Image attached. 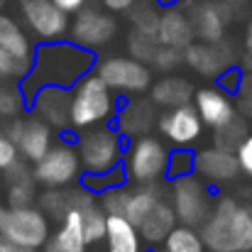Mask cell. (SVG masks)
Wrapping results in <instances>:
<instances>
[{
    "mask_svg": "<svg viewBox=\"0 0 252 252\" xmlns=\"http://www.w3.org/2000/svg\"><path fill=\"white\" fill-rule=\"evenodd\" d=\"M125 174H127V181H137V184H155L159 179H164L167 174V159L169 152L164 147L162 140L152 137V135H142L137 137L130 150L125 152Z\"/></svg>",
    "mask_w": 252,
    "mask_h": 252,
    "instance_id": "7",
    "label": "cell"
},
{
    "mask_svg": "<svg viewBox=\"0 0 252 252\" xmlns=\"http://www.w3.org/2000/svg\"><path fill=\"white\" fill-rule=\"evenodd\" d=\"M25 108H27V98L22 88L0 81V118H20Z\"/></svg>",
    "mask_w": 252,
    "mask_h": 252,
    "instance_id": "35",
    "label": "cell"
},
{
    "mask_svg": "<svg viewBox=\"0 0 252 252\" xmlns=\"http://www.w3.org/2000/svg\"><path fill=\"white\" fill-rule=\"evenodd\" d=\"M17 159H20V155H17L15 142H12L7 135H2V132H0V174H2L7 167H12Z\"/></svg>",
    "mask_w": 252,
    "mask_h": 252,
    "instance_id": "41",
    "label": "cell"
},
{
    "mask_svg": "<svg viewBox=\"0 0 252 252\" xmlns=\"http://www.w3.org/2000/svg\"><path fill=\"white\" fill-rule=\"evenodd\" d=\"M0 47L7 49L10 54L20 57V59H30V62H32V57H34V54H32V44H30L27 34L17 27V22L0 32Z\"/></svg>",
    "mask_w": 252,
    "mask_h": 252,
    "instance_id": "34",
    "label": "cell"
},
{
    "mask_svg": "<svg viewBox=\"0 0 252 252\" xmlns=\"http://www.w3.org/2000/svg\"><path fill=\"white\" fill-rule=\"evenodd\" d=\"M37 181L34 179H22L15 184H5V203L7 208H22V206H32L37 198Z\"/></svg>",
    "mask_w": 252,
    "mask_h": 252,
    "instance_id": "33",
    "label": "cell"
},
{
    "mask_svg": "<svg viewBox=\"0 0 252 252\" xmlns=\"http://www.w3.org/2000/svg\"><path fill=\"white\" fill-rule=\"evenodd\" d=\"M240 71H252V49H245V54L240 57Z\"/></svg>",
    "mask_w": 252,
    "mask_h": 252,
    "instance_id": "48",
    "label": "cell"
},
{
    "mask_svg": "<svg viewBox=\"0 0 252 252\" xmlns=\"http://www.w3.org/2000/svg\"><path fill=\"white\" fill-rule=\"evenodd\" d=\"M39 211L47 216V218H54V220H62L69 211H79L88 203H93V193L86 191L84 186H74V189H47L44 193H39Z\"/></svg>",
    "mask_w": 252,
    "mask_h": 252,
    "instance_id": "18",
    "label": "cell"
},
{
    "mask_svg": "<svg viewBox=\"0 0 252 252\" xmlns=\"http://www.w3.org/2000/svg\"><path fill=\"white\" fill-rule=\"evenodd\" d=\"M157 42L164 44V47H174V49H186L191 42H196L191 20L176 7H169L167 12H159Z\"/></svg>",
    "mask_w": 252,
    "mask_h": 252,
    "instance_id": "20",
    "label": "cell"
},
{
    "mask_svg": "<svg viewBox=\"0 0 252 252\" xmlns=\"http://www.w3.org/2000/svg\"><path fill=\"white\" fill-rule=\"evenodd\" d=\"M157 252H164V250H157Z\"/></svg>",
    "mask_w": 252,
    "mask_h": 252,
    "instance_id": "53",
    "label": "cell"
},
{
    "mask_svg": "<svg viewBox=\"0 0 252 252\" xmlns=\"http://www.w3.org/2000/svg\"><path fill=\"white\" fill-rule=\"evenodd\" d=\"M216 79H218V88H220L223 93H238L243 71H240V66H228V69H225L223 74H218Z\"/></svg>",
    "mask_w": 252,
    "mask_h": 252,
    "instance_id": "40",
    "label": "cell"
},
{
    "mask_svg": "<svg viewBox=\"0 0 252 252\" xmlns=\"http://www.w3.org/2000/svg\"><path fill=\"white\" fill-rule=\"evenodd\" d=\"M103 5L110 12H127L135 5V0H103Z\"/></svg>",
    "mask_w": 252,
    "mask_h": 252,
    "instance_id": "43",
    "label": "cell"
},
{
    "mask_svg": "<svg viewBox=\"0 0 252 252\" xmlns=\"http://www.w3.org/2000/svg\"><path fill=\"white\" fill-rule=\"evenodd\" d=\"M115 115H118V132L127 137H142L157 123V108L152 100L145 98H135L125 103L123 108H118Z\"/></svg>",
    "mask_w": 252,
    "mask_h": 252,
    "instance_id": "19",
    "label": "cell"
},
{
    "mask_svg": "<svg viewBox=\"0 0 252 252\" xmlns=\"http://www.w3.org/2000/svg\"><path fill=\"white\" fill-rule=\"evenodd\" d=\"M22 15L30 30L44 42H59L69 32V15L52 0H22Z\"/></svg>",
    "mask_w": 252,
    "mask_h": 252,
    "instance_id": "12",
    "label": "cell"
},
{
    "mask_svg": "<svg viewBox=\"0 0 252 252\" xmlns=\"http://www.w3.org/2000/svg\"><path fill=\"white\" fill-rule=\"evenodd\" d=\"M181 64H184V49H174V47H164V44L157 47V52H155V57L150 62L152 69L164 71V74H171Z\"/></svg>",
    "mask_w": 252,
    "mask_h": 252,
    "instance_id": "38",
    "label": "cell"
},
{
    "mask_svg": "<svg viewBox=\"0 0 252 252\" xmlns=\"http://www.w3.org/2000/svg\"><path fill=\"white\" fill-rule=\"evenodd\" d=\"M93 64H95L93 54L84 47L64 44V42L42 44L37 49V54L32 57L30 74L20 81V88L27 98V105H30L32 95L44 86L71 88L81 76H86L93 69Z\"/></svg>",
    "mask_w": 252,
    "mask_h": 252,
    "instance_id": "1",
    "label": "cell"
},
{
    "mask_svg": "<svg viewBox=\"0 0 252 252\" xmlns=\"http://www.w3.org/2000/svg\"><path fill=\"white\" fill-rule=\"evenodd\" d=\"M93 66V74L115 95H140L152 86V69L132 57H105Z\"/></svg>",
    "mask_w": 252,
    "mask_h": 252,
    "instance_id": "5",
    "label": "cell"
},
{
    "mask_svg": "<svg viewBox=\"0 0 252 252\" xmlns=\"http://www.w3.org/2000/svg\"><path fill=\"white\" fill-rule=\"evenodd\" d=\"M118 34V22L100 12V10H93V7H86L79 10L74 25H71V39L76 47H84V49H98V47H105L113 37Z\"/></svg>",
    "mask_w": 252,
    "mask_h": 252,
    "instance_id": "13",
    "label": "cell"
},
{
    "mask_svg": "<svg viewBox=\"0 0 252 252\" xmlns=\"http://www.w3.org/2000/svg\"><path fill=\"white\" fill-rule=\"evenodd\" d=\"M176 225H179V220H176V216H174L171 203L164 201V198H159V201L150 208V213L137 223V233H140V238H142L145 243H150V245H162V240L167 238Z\"/></svg>",
    "mask_w": 252,
    "mask_h": 252,
    "instance_id": "22",
    "label": "cell"
},
{
    "mask_svg": "<svg viewBox=\"0 0 252 252\" xmlns=\"http://www.w3.org/2000/svg\"><path fill=\"white\" fill-rule=\"evenodd\" d=\"M32 179L37 184H44L47 189H64L76 184L81 179V162L76 147L66 142H52L47 155L39 162H34Z\"/></svg>",
    "mask_w": 252,
    "mask_h": 252,
    "instance_id": "8",
    "label": "cell"
},
{
    "mask_svg": "<svg viewBox=\"0 0 252 252\" xmlns=\"http://www.w3.org/2000/svg\"><path fill=\"white\" fill-rule=\"evenodd\" d=\"M52 2H54L57 7H62V10L69 15V12H79V10L84 7L86 0H52Z\"/></svg>",
    "mask_w": 252,
    "mask_h": 252,
    "instance_id": "45",
    "label": "cell"
},
{
    "mask_svg": "<svg viewBox=\"0 0 252 252\" xmlns=\"http://www.w3.org/2000/svg\"><path fill=\"white\" fill-rule=\"evenodd\" d=\"M171 208L181 225L201 228L211 213V201L203 181L193 174L171 179Z\"/></svg>",
    "mask_w": 252,
    "mask_h": 252,
    "instance_id": "9",
    "label": "cell"
},
{
    "mask_svg": "<svg viewBox=\"0 0 252 252\" xmlns=\"http://www.w3.org/2000/svg\"><path fill=\"white\" fill-rule=\"evenodd\" d=\"M79 213H81V225H84V238H86V243H88V248L103 243V238H105V223H108V216L103 213V208L93 201V203H88L84 208H79Z\"/></svg>",
    "mask_w": 252,
    "mask_h": 252,
    "instance_id": "28",
    "label": "cell"
},
{
    "mask_svg": "<svg viewBox=\"0 0 252 252\" xmlns=\"http://www.w3.org/2000/svg\"><path fill=\"white\" fill-rule=\"evenodd\" d=\"M157 47H159V42H157L155 34H145V32H137V30H132L127 34V52H130V57L142 62V64H147V66H150Z\"/></svg>",
    "mask_w": 252,
    "mask_h": 252,
    "instance_id": "32",
    "label": "cell"
},
{
    "mask_svg": "<svg viewBox=\"0 0 252 252\" xmlns=\"http://www.w3.org/2000/svg\"><path fill=\"white\" fill-rule=\"evenodd\" d=\"M248 132H250V130H248V123H245L240 115H235L230 123L216 127V132H213V147H220V150L235 152L238 145L248 137Z\"/></svg>",
    "mask_w": 252,
    "mask_h": 252,
    "instance_id": "29",
    "label": "cell"
},
{
    "mask_svg": "<svg viewBox=\"0 0 252 252\" xmlns=\"http://www.w3.org/2000/svg\"><path fill=\"white\" fill-rule=\"evenodd\" d=\"M238 54L233 49V44L220 42H191L184 49V64H189L198 76L206 79H216L218 74H223L228 66H235Z\"/></svg>",
    "mask_w": 252,
    "mask_h": 252,
    "instance_id": "11",
    "label": "cell"
},
{
    "mask_svg": "<svg viewBox=\"0 0 252 252\" xmlns=\"http://www.w3.org/2000/svg\"><path fill=\"white\" fill-rule=\"evenodd\" d=\"M201 240L211 252H252V203L218 196L201 225Z\"/></svg>",
    "mask_w": 252,
    "mask_h": 252,
    "instance_id": "2",
    "label": "cell"
},
{
    "mask_svg": "<svg viewBox=\"0 0 252 252\" xmlns=\"http://www.w3.org/2000/svg\"><path fill=\"white\" fill-rule=\"evenodd\" d=\"M127 193H130V189L125 184L123 186H113V189L100 193L98 206L103 208L105 216H123L125 213V203H127Z\"/></svg>",
    "mask_w": 252,
    "mask_h": 252,
    "instance_id": "37",
    "label": "cell"
},
{
    "mask_svg": "<svg viewBox=\"0 0 252 252\" xmlns=\"http://www.w3.org/2000/svg\"><path fill=\"white\" fill-rule=\"evenodd\" d=\"M193 171V152L179 147L174 152H169V159H167V174L169 179H179V176H186Z\"/></svg>",
    "mask_w": 252,
    "mask_h": 252,
    "instance_id": "39",
    "label": "cell"
},
{
    "mask_svg": "<svg viewBox=\"0 0 252 252\" xmlns=\"http://www.w3.org/2000/svg\"><path fill=\"white\" fill-rule=\"evenodd\" d=\"M115 113H118L115 93L95 74L88 71L74 84V91L69 93V127L88 130L110 120Z\"/></svg>",
    "mask_w": 252,
    "mask_h": 252,
    "instance_id": "3",
    "label": "cell"
},
{
    "mask_svg": "<svg viewBox=\"0 0 252 252\" xmlns=\"http://www.w3.org/2000/svg\"><path fill=\"white\" fill-rule=\"evenodd\" d=\"M235 113L243 120H252V98H240L238 105H235Z\"/></svg>",
    "mask_w": 252,
    "mask_h": 252,
    "instance_id": "46",
    "label": "cell"
},
{
    "mask_svg": "<svg viewBox=\"0 0 252 252\" xmlns=\"http://www.w3.org/2000/svg\"><path fill=\"white\" fill-rule=\"evenodd\" d=\"M0 235L15 245L39 250L52 230H49V218L37 208V206H22V208H7L0 216Z\"/></svg>",
    "mask_w": 252,
    "mask_h": 252,
    "instance_id": "6",
    "label": "cell"
},
{
    "mask_svg": "<svg viewBox=\"0 0 252 252\" xmlns=\"http://www.w3.org/2000/svg\"><path fill=\"white\" fill-rule=\"evenodd\" d=\"M235 157H238V164H240V174L252 176V135H248V137L238 145Z\"/></svg>",
    "mask_w": 252,
    "mask_h": 252,
    "instance_id": "42",
    "label": "cell"
},
{
    "mask_svg": "<svg viewBox=\"0 0 252 252\" xmlns=\"http://www.w3.org/2000/svg\"><path fill=\"white\" fill-rule=\"evenodd\" d=\"M157 127L176 147L193 145L203 135V123H201V118H198V113L191 103L179 105V108H169L167 113H162L157 118Z\"/></svg>",
    "mask_w": 252,
    "mask_h": 252,
    "instance_id": "14",
    "label": "cell"
},
{
    "mask_svg": "<svg viewBox=\"0 0 252 252\" xmlns=\"http://www.w3.org/2000/svg\"><path fill=\"white\" fill-rule=\"evenodd\" d=\"M193 108H196L201 123L213 127V130L225 125V123H230L238 115L235 113V103L218 86H203V88L193 91Z\"/></svg>",
    "mask_w": 252,
    "mask_h": 252,
    "instance_id": "16",
    "label": "cell"
},
{
    "mask_svg": "<svg viewBox=\"0 0 252 252\" xmlns=\"http://www.w3.org/2000/svg\"><path fill=\"white\" fill-rule=\"evenodd\" d=\"M42 248H44V252H88L84 225H81V213L69 211L59 220V230L54 235H49V240Z\"/></svg>",
    "mask_w": 252,
    "mask_h": 252,
    "instance_id": "21",
    "label": "cell"
},
{
    "mask_svg": "<svg viewBox=\"0 0 252 252\" xmlns=\"http://www.w3.org/2000/svg\"><path fill=\"white\" fill-rule=\"evenodd\" d=\"M10 25H15V20H12V17H7V15H2V12H0V32H2V30H7V27H10Z\"/></svg>",
    "mask_w": 252,
    "mask_h": 252,
    "instance_id": "49",
    "label": "cell"
},
{
    "mask_svg": "<svg viewBox=\"0 0 252 252\" xmlns=\"http://www.w3.org/2000/svg\"><path fill=\"white\" fill-rule=\"evenodd\" d=\"M2 211H5V206H2V203H0V216H2Z\"/></svg>",
    "mask_w": 252,
    "mask_h": 252,
    "instance_id": "51",
    "label": "cell"
},
{
    "mask_svg": "<svg viewBox=\"0 0 252 252\" xmlns=\"http://www.w3.org/2000/svg\"><path fill=\"white\" fill-rule=\"evenodd\" d=\"M225 12L220 5L216 2H201L193 7V17L191 25H193V34L201 37V42H220L225 37Z\"/></svg>",
    "mask_w": 252,
    "mask_h": 252,
    "instance_id": "25",
    "label": "cell"
},
{
    "mask_svg": "<svg viewBox=\"0 0 252 252\" xmlns=\"http://www.w3.org/2000/svg\"><path fill=\"white\" fill-rule=\"evenodd\" d=\"M32 108L39 120H44L52 130L69 127V88L44 86L32 95Z\"/></svg>",
    "mask_w": 252,
    "mask_h": 252,
    "instance_id": "17",
    "label": "cell"
},
{
    "mask_svg": "<svg viewBox=\"0 0 252 252\" xmlns=\"http://www.w3.org/2000/svg\"><path fill=\"white\" fill-rule=\"evenodd\" d=\"M103 243H105V252H147L137 228L123 216H108Z\"/></svg>",
    "mask_w": 252,
    "mask_h": 252,
    "instance_id": "24",
    "label": "cell"
},
{
    "mask_svg": "<svg viewBox=\"0 0 252 252\" xmlns=\"http://www.w3.org/2000/svg\"><path fill=\"white\" fill-rule=\"evenodd\" d=\"M159 198H164V196H162V186H159L157 181H155V184H140L137 189H130L123 218L130 220V223L137 228V223L150 213V208H152Z\"/></svg>",
    "mask_w": 252,
    "mask_h": 252,
    "instance_id": "26",
    "label": "cell"
},
{
    "mask_svg": "<svg viewBox=\"0 0 252 252\" xmlns=\"http://www.w3.org/2000/svg\"><path fill=\"white\" fill-rule=\"evenodd\" d=\"M76 152H79L81 167L88 174L110 171L123 164V157H125L123 135L110 127H88V132L79 137Z\"/></svg>",
    "mask_w": 252,
    "mask_h": 252,
    "instance_id": "4",
    "label": "cell"
},
{
    "mask_svg": "<svg viewBox=\"0 0 252 252\" xmlns=\"http://www.w3.org/2000/svg\"><path fill=\"white\" fill-rule=\"evenodd\" d=\"M193 171H198V176L211 184H228L238 179L240 164L235 152L220 147H203L193 152Z\"/></svg>",
    "mask_w": 252,
    "mask_h": 252,
    "instance_id": "15",
    "label": "cell"
},
{
    "mask_svg": "<svg viewBox=\"0 0 252 252\" xmlns=\"http://www.w3.org/2000/svg\"><path fill=\"white\" fill-rule=\"evenodd\" d=\"M238 95H240V98H252V71H243Z\"/></svg>",
    "mask_w": 252,
    "mask_h": 252,
    "instance_id": "44",
    "label": "cell"
},
{
    "mask_svg": "<svg viewBox=\"0 0 252 252\" xmlns=\"http://www.w3.org/2000/svg\"><path fill=\"white\" fill-rule=\"evenodd\" d=\"M123 184H127V174H125L123 164L110 169V171L86 174L84 179H81V186H84L86 191H91L93 196H95V193H103V191H108V189H113V186H123Z\"/></svg>",
    "mask_w": 252,
    "mask_h": 252,
    "instance_id": "30",
    "label": "cell"
},
{
    "mask_svg": "<svg viewBox=\"0 0 252 252\" xmlns=\"http://www.w3.org/2000/svg\"><path fill=\"white\" fill-rule=\"evenodd\" d=\"M193 84L189 79H181V76H171L167 74L164 79L159 81H152L150 86V100L155 105H162V108H179V105H189L193 100Z\"/></svg>",
    "mask_w": 252,
    "mask_h": 252,
    "instance_id": "23",
    "label": "cell"
},
{
    "mask_svg": "<svg viewBox=\"0 0 252 252\" xmlns=\"http://www.w3.org/2000/svg\"><path fill=\"white\" fill-rule=\"evenodd\" d=\"M32 69L30 59H20L0 47V81L2 84H20Z\"/></svg>",
    "mask_w": 252,
    "mask_h": 252,
    "instance_id": "31",
    "label": "cell"
},
{
    "mask_svg": "<svg viewBox=\"0 0 252 252\" xmlns=\"http://www.w3.org/2000/svg\"><path fill=\"white\" fill-rule=\"evenodd\" d=\"M2 5H5V0H0V12H2Z\"/></svg>",
    "mask_w": 252,
    "mask_h": 252,
    "instance_id": "52",
    "label": "cell"
},
{
    "mask_svg": "<svg viewBox=\"0 0 252 252\" xmlns=\"http://www.w3.org/2000/svg\"><path fill=\"white\" fill-rule=\"evenodd\" d=\"M164 252H206V245L201 240V233L189 225H176L167 238L162 240Z\"/></svg>",
    "mask_w": 252,
    "mask_h": 252,
    "instance_id": "27",
    "label": "cell"
},
{
    "mask_svg": "<svg viewBox=\"0 0 252 252\" xmlns=\"http://www.w3.org/2000/svg\"><path fill=\"white\" fill-rule=\"evenodd\" d=\"M130 20H132V30L145 32V34H155L157 37V25H159V12L152 5H132L130 10Z\"/></svg>",
    "mask_w": 252,
    "mask_h": 252,
    "instance_id": "36",
    "label": "cell"
},
{
    "mask_svg": "<svg viewBox=\"0 0 252 252\" xmlns=\"http://www.w3.org/2000/svg\"><path fill=\"white\" fill-rule=\"evenodd\" d=\"M0 252H39V250H30V248H22V245H15L10 240H5L0 235Z\"/></svg>",
    "mask_w": 252,
    "mask_h": 252,
    "instance_id": "47",
    "label": "cell"
},
{
    "mask_svg": "<svg viewBox=\"0 0 252 252\" xmlns=\"http://www.w3.org/2000/svg\"><path fill=\"white\" fill-rule=\"evenodd\" d=\"M5 135L15 142L20 159H25L27 164L39 162L47 155V150L52 147V127L44 120H39L37 115L12 118Z\"/></svg>",
    "mask_w": 252,
    "mask_h": 252,
    "instance_id": "10",
    "label": "cell"
},
{
    "mask_svg": "<svg viewBox=\"0 0 252 252\" xmlns=\"http://www.w3.org/2000/svg\"><path fill=\"white\" fill-rule=\"evenodd\" d=\"M245 49H252V20L248 25V32H245Z\"/></svg>",
    "mask_w": 252,
    "mask_h": 252,
    "instance_id": "50",
    "label": "cell"
}]
</instances>
